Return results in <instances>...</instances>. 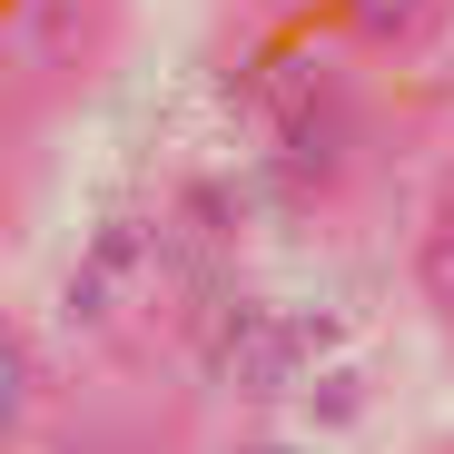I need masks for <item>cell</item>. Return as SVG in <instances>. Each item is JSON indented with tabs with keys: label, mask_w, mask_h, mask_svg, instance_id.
I'll return each instance as SVG.
<instances>
[{
	"label": "cell",
	"mask_w": 454,
	"mask_h": 454,
	"mask_svg": "<svg viewBox=\"0 0 454 454\" xmlns=\"http://www.w3.org/2000/svg\"><path fill=\"white\" fill-rule=\"evenodd\" d=\"M119 30H129V0H11V20H0L11 109H69L119 59Z\"/></svg>",
	"instance_id": "6da1fadb"
},
{
	"label": "cell",
	"mask_w": 454,
	"mask_h": 454,
	"mask_svg": "<svg viewBox=\"0 0 454 454\" xmlns=\"http://www.w3.org/2000/svg\"><path fill=\"white\" fill-rule=\"evenodd\" d=\"M356 148H365V99H356V80H336V90H317L307 109L267 119V168H277V188H307V198L346 188Z\"/></svg>",
	"instance_id": "7a4b0ae2"
},
{
	"label": "cell",
	"mask_w": 454,
	"mask_h": 454,
	"mask_svg": "<svg viewBox=\"0 0 454 454\" xmlns=\"http://www.w3.org/2000/svg\"><path fill=\"white\" fill-rule=\"evenodd\" d=\"M444 20H454V0H336V30L365 59H415L444 40Z\"/></svg>",
	"instance_id": "3957f363"
},
{
	"label": "cell",
	"mask_w": 454,
	"mask_h": 454,
	"mask_svg": "<svg viewBox=\"0 0 454 454\" xmlns=\"http://www.w3.org/2000/svg\"><path fill=\"white\" fill-rule=\"evenodd\" d=\"M336 80H346V69H336L326 40H277V50H257V69L238 80V99L257 119H286V109H307L317 90H336Z\"/></svg>",
	"instance_id": "277c9868"
},
{
	"label": "cell",
	"mask_w": 454,
	"mask_h": 454,
	"mask_svg": "<svg viewBox=\"0 0 454 454\" xmlns=\"http://www.w3.org/2000/svg\"><path fill=\"white\" fill-rule=\"evenodd\" d=\"M30 425H40V356L20 336H0V434L20 444Z\"/></svg>",
	"instance_id": "5b68a950"
},
{
	"label": "cell",
	"mask_w": 454,
	"mask_h": 454,
	"mask_svg": "<svg viewBox=\"0 0 454 454\" xmlns=\"http://www.w3.org/2000/svg\"><path fill=\"white\" fill-rule=\"evenodd\" d=\"M415 296L454 326V217H434L425 238H415Z\"/></svg>",
	"instance_id": "8992f818"
},
{
	"label": "cell",
	"mask_w": 454,
	"mask_h": 454,
	"mask_svg": "<svg viewBox=\"0 0 454 454\" xmlns=\"http://www.w3.org/2000/svg\"><path fill=\"white\" fill-rule=\"evenodd\" d=\"M148 257H159V227H138V217H99V227H90V267L138 277Z\"/></svg>",
	"instance_id": "52a82bcc"
},
{
	"label": "cell",
	"mask_w": 454,
	"mask_h": 454,
	"mask_svg": "<svg viewBox=\"0 0 454 454\" xmlns=\"http://www.w3.org/2000/svg\"><path fill=\"white\" fill-rule=\"evenodd\" d=\"M307 415H317L326 434H346V425L365 415V375H356V365H336V375H317V395H307Z\"/></svg>",
	"instance_id": "ba28073f"
}]
</instances>
